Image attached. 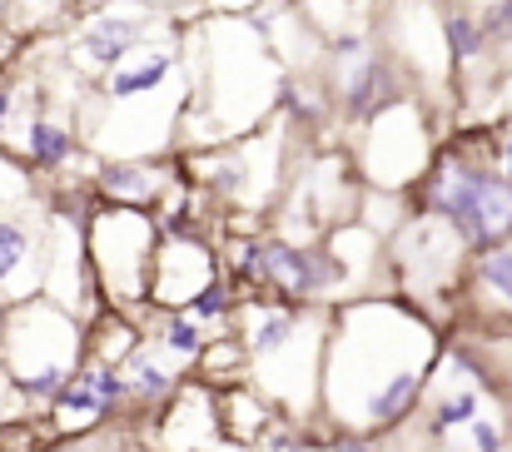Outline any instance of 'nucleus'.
Wrapping results in <instances>:
<instances>
[{
    "mask_svg": "<svg viewBox=\"0 0 512 452\" xmlns=\"http://www.w3.org/2000/svg\"><path fill=\"white\" fill-rule=\"evenodd\" d=\"M443 348L428 318L398 299H343L329 308L319 423L343 438L403 433L428 393Z\"/></svg>",
    "mask_w": 512,
    "mask_h": 452,
    "instance_id": "1",
    "label": "nucleus"
},
{
    "mask_svg": "<svg viewBox=\"0 0 512 452\" xmlns=\"http://www.w3.org/2000/svg\"><path fill=\"white\" fill-rule=\"evenodd\" d=\"M0 358H5L25 408L40 418L60 403V393L70 388V378L85 363V318L50 303L45 294L10 303V313L0 323Z\"/></svg>",
    "mask_w": 512,
    "mask_h": 452,
    "instance_id": "2",
    "label": "nucleus"
},
{
    "mask_svg": "<svg viewBox=\"0 0 512 452\" xmlns=\"http://www.w3.org/2000/svg\"><path fill=\"white\" fill-rule=\"evenodd\" d=\"M423 214L443 219L468 249H493L512 239V174L488 169L463 150L438 154L418 179Z\"/></svg>",
    "mask_w": 512,
    "mask_h": 452,
    "instance_id": "3",
    "label": "nucleus"
},
{
    "mask_svg": "<svg viewBox=\"0 0 512 452\" xmlns=\"http://www.w3.org/2000/svg\"><path fill=\"white\" fill-rule=\"evenodd\" d=\"M160 249V219L145 209H115L95 204L85 219V254L95 269V289L105 308L140 313L150 303V269Z\"/></svg>",
    "mask_w": 512,
    "mask_h": 452,
    "instance_id": "4",
    "label": "nucleus"
},
{
    "mask_svg": "<svg viewBox=\"0 0 512 452\" xmlns=\"http://www.w3.org/2000/svg\"><path fill=\"white\" fill-rule=\"evenodd\" d=\"M214 279H224L219 244H209L204 229H194V219L160 229V249H155V269H150V308L184 313Z\"/></svg>",
    "mask_w": 512,
    "mask_h": 452,
    "instance_id": "5",
    "label": "nucleus"
},
{
    "mask_svg": "<svg viewBox=\"0 0 512 452\" xmlns=\"http://www.w3.org/2000/svg\"><path fill=\"white\" fill-rule=\"evenodd\" d=\"M45 239H50V209L45 199H25L0 209V299L20 303L45 294Z\"/></svg>",
    "mask_w": 512,
    "mask_h": 452,
    "instance_id": "6",
    "label": "nucleus"
},
{
    "mask_svg": "<svg viewBox=\"0 0 512 452\" xmlns=\"http://www.w3.org/2000/svg\"><path fill=\"white\" fill-rule=\"evenodd\" d=\"M160 30V10L150 5H135V15H90L85 30L75 35V70H90V75H110L120 70L135 50H145Z\"/></svg>",
    "mask_w": 512,
    "mask_h": 452,
    "instance_id": "7",
    "label": "nucleus"
},
{
    "mask_svg": "<svg viewBox=\"0 0 512 452\" xmlns=\"http://www.w3.org/2000/svg\"><path fill=\"white\" fill-rule=\"evenodd\" d=\"M160 448L165 452H204L214 448L224 433H219V393L204 388V383H184L174 393V403L160 408Z\"/></svg>",
    "mask_w": 512,
    "mask_h": 452,
    "instance_id": "8",
    "label": "nucleus"
},
{
    "mask_svg": "<svg viewBox=\"0 0 512 452\" xmlns=\"http://www.w3.org/2000/svg\"><path fill=\"white\" fill-rule=\"evenodd\" d=\"M179 179H170L165 159H105L95 174V199L115 209H160Z\"/></svg>",
    "mask_w": 512,
    "mask_h": 452,
    "instance_id": "9",
    "label": "nucleus"
},
{
    "mask_svg": "<svg viewBox=\"0 0 512 452\" xmlns=\"http://www.w3.org/2000/svg\"><path fill=\"white\" fill-rule=\"evenodd\" d=\"M284 418L274 413V403L254 388V383H239V388H224L219 393V433L224 443L234 448H264V438L279 428Z\"/></svg>",
    "mask_w": 512,
    "mask_h": 452,
    "instance_id": "10",
    "label": "nucleus"
},
{
    "mask_svg": "<svg viewBox=\"0 0 512 452\" xmlns=\"http://www.w3.org/2000/svg\"><path fill=\"white\" fill-rule=\"evenodd\" d=\"M75 154H80V145H75V135H70L65 125H55V120H45V115L30 120V130H25V159H30V169L60 174Z\"/></svg>",
    "mask_w": 512,
    "mask_h": 452,
    "instance_id": "11",
    "label": "nucleus"
},
{
    "mask_svg": "<svg viewBox=\"0 0 512 452\" xmlns=\"http://www.w3.org/2000/svg\"><path fill=\"white\" fill-rule=\"evenodd\" d=\"M473 279H478L488 294H498L503 303H512V239H503V244H493V249L478 254Z\"/></svg>",
    "mask_w": 512,
    "mask_h": 452,
    "instance_id": "12",
    "label": "nucleus"
},
{
    "mask_svg": "<svg viewBox=\"0 0 512 452\" xmlns=\"http://www.w3.org/2000/svg\"><path fill=\"white\" fill-rule=\"evenodd\" d=\"M443 45H448V55H453V60H473V55H483V50H488L483 20H473V15L453 10V15L443 20Z\"/></svg>",
    "mask_w": 512,
    "mask_h": 452,
    "instance_id": "13",
    "label": "nucleus"
},
{
    "mask_svg": "<svg viewBox=\"0 0 512 452\" xmlns=\"http://www.w3.org/2000/svg\"><path fill=\"white\" fill-rule=\"evenodd\" d=\"M483 35H488V45H493V40H512V0H498V5L483 15Z\"/></svg>",
    "mask_w": 512,
    "mask_h": 452,
    "instance_id": "14",
    "label": "nucleus"
},
{
    "mask_svg": "<svg viewBox=\"0 0 512 452\" xmlns=\"http://www.w3.org/2000/svg\"><path fill=\"white\" fill-rule=\"evenodd\" d=\"M50 452H90L85 443H60V448H50Z\"/></svg>",
    "mask_w": 512,
    "mask_h": 452,
    "instance_id": "15",
    "label": "nucleus"
},
{
    "mask_svg": "<svg viewBox=\"0 0 512 452\" xmlns=\"http://www.w3.org/2000/svg\"><path fill=\"white\" fill-rule=\"evenodd\" d=\"M353 5H363V0H353Z\"/></svg>",
    "mask_w": 512,
    "mask_h": 452,
    "instance_id": "16",
    "label": "nucleus"
}]
</instances>
